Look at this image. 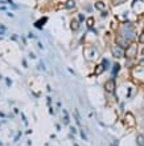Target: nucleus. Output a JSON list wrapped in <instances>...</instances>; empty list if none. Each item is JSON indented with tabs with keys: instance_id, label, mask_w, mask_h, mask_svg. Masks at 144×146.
Wrapping results in <instances>:
<instances>
[{
	"instance_id": "12",
	"label": "nucleus",
	"mask_w": 144,
	"mask_h": 146,
	"mask_svg": "<svg viewBox=\"0 0 144 146\" xmlns=\"http://www.w3.org/2000/svg\"><path fill=\"white\" fill-rule=\"evenodd\" d=\"M136 142L139 146H144V135H139L136 139Z\"/></svg>"
},
{
	"instance_id": "15",
	"label": "nucleus",
	"mask_w": 144,
	"mask_h": 146,
	"mask_svg": "<svg viewBox=\"0 0 144 146\" xmlns=\"http://www.w3.org/2000/svg\"><path fill=\"white\" fill-rule=\"evenodd\" d=\"M139 41L141 42V44H144V31L140 33V36H139Z\"/></svg>"
},
{
	"instance_id": "9",
	"label": "nucleus",
	"mask_w": 144,
	"mask_h": 146,
	"mask_svg": "<svg viewBox=\"0 0 144 146\" xmlns=\"http://www.w3.org/2000/svg\"><path fill=\"white\" fill-rule=\"evenodd\" d=\"M70 28H72V31H77L80 28V21L78 20H73L72 23H70Z\"/></svg>"
},
{
	"instance_id": "10",
	"label": "nucleus",
	"mask_w": 144,
	"mask_h": 146,
	"mask_svg": "<svg viewBox=\"0 0 144 146\" xmlns=\"http://www.w3.org/2000/svg\"><path fill=\"white\" fill-rule=\"evenodd\" d=\"M74 5H76V1H74V0H68V1H66V8H68V9L74 8Z\"/></svg>"
},
{
	"instance_id": "17",
	"label": "nucleus",
	"mask_w": 144,
	"mask_h": 146,
	"mask_svg": "<svg viewBox=\"0 0 144 146\" xmlns=\"http://www.w3.org/2000/svg\"><path fill=\"white\" fill-rule=\"evenodd\" d=\"M123 1H126V0H114L112 3H114V4H119V3H123Z\"/></svg>"
},
{
	"instance_id": "19",
	"label": "nucleus",
	"mask_w": 144,
	"mask_h": 146,
	"mask_svg": "<svg viewBox=\"0 0 144 146\" xmlns=\"http://www.w3.org/2000/svg\"><path fill=\"white\" fill-rule=\"evenodd\" d=\"M140 65H144V58H141L140 60Z\"/></svg>"
},
{
	"instance_id": "7",
	"label": "nucleus",
	"mask_w": 144,
	"mask_h": 146,
	"mask_svg": "<svg viewBox=\"0 0 144 146\" xmlns=\"http://www.w3.org/2000/svg\"><path fill=\"white\" fill-rule=\"evenodd\" d=\"M124 123H126V125H128V126H133V125H135V118L132 117V114H131V113H127V114H126Z\"/></svg>"
},
{
	"instance_id": "6",
	"label": "nucleus",
	"mask_w": 144,
	"mask_h": 146,
	"mask_svg": "<svg viewBox=\"0 0 144 146\" xmlns=\"http://www.w3.org/2000/svg\"><path fill=\"white\" fill-rule=\"evenodd\" d=\"M116 42H118V45L122 46V48H126V46L130 45V41H128V40H127V38H124L123 36L120 37V35L116 37Z\"/></svg>"
},
{
	"instance_id": "14",
	"label": "nucleus",
	"mask_w": 144,
	"mask_h": 146,
	"mask_svg": "<svg viewBox=\"0 0 144 146\" xmlns=\"http://www.w3.org/2000/svg\"><path fill=\"white\" fill-rule=\"evenodd\" d=\"M94 25V19H89L87 20V27H93Z\"/></svg>"
},
{
	"instance_id": "2",
	"label": "nucleus",
	"mask_w": 144,
	"mask_h": 146,
	"mask_svg": "<svg viewBox=\"0 0 144 146\" xmlns=\"http://www.w3.org/2000/svg\"><path fill=\"white\" fill-rule=\"evenodd\" d=\"M111 52H112V56L114 57H116V58H120V57H123L126 54V50H124V48H122V46H119L116 44V45H114L112 48H111Z\"/></svg>"
},
{
	"instance_id": "3",
	"label": "nucleus",
	"mask_w": 144,
	"mask_h": 146,
	"mask_svg": "<svg viewBox=\"0 0 144 146\" xmlns=\"http://www.w3.org/2000/svg\"><path fill=\"white\" fill-rule=\"evenodd\" d=\"M136 50H137V46H136V44H130L128 46H127V50H126V57L127 58H133L135 56H136Z\"/></svg>"
},
{
	"instance_id": "5",
	"label": "nucleus",
	"mask_w": 144,
	"mask_h": 146,
	"mask_svg": "<svg viewBox=\"0 0 144 146\" xmlns=\"http://www.w3.org/2000/svg\"><path fill=\"white\" fill-rule=\"evenodd\" d=\"M105 89H106V92H108V93H114L115 92V82H114V80H108L105 84Z\"/></svg>"
},
{
	"instance_id": "18",
	"label": "nucleus",
	"mask_w": 144,
	"mask_h": 146,
	"mask_svg": "<svg viewBox=\"0 0 144 146\" xmlns=\"http://www.w3.org/2000/svg\"><path fill=\"white\" fill-rule=\"evenodd\" d=\"M4 31H5L4 27H0V35H4Z\"/></svg>"
},
{
	"instance_id": "8",
	"label": "nucleus",
	"mask_w": 144,
	"mask_h": 146,
	"mask_svg": "<svg viewBox=\"0 0 144 146\" xmlns=\"http://www.w3.org/2000/svg\"><path fill=\"white\" fill-rule=\"evenodd\" d=\"M105 69H106V66L103 65V62L102 64H99V65L95 68V74H101V73L105 72Z\"/></svg>"
},
{
	"instance_id": "1",
	"label": "nucleus",
	"mask_w": 144,
	"mask_h": 146,
	"mask_svg": "<svg viewBox=\"0 0 144 146\" xmlns=\"http://www.w3.org/2000/svg\"><path fill=\"white\" fill-rule=\"evenodd\" d=\"M122 36L124 38H127L128 41H131V40H133L135 38V36H136V33H135V31H133V27L131 23H124L123 25H122Z\"/></svg>"
},
{
	"instance_id": "13",
	"label": "nucleus",
	"mask_w": 144,
	"mask_h": 146,
	"mask_svg": "<svg viewBox=\"0 0 144 146\" xmlns=\"http://www.w3.org/2000/svg\"><path fill=\"white\" fill-rule=\"evenodd\" d=\"M118 69H119V65H118V64H115L114 69H112V76H116V74H118Z\"/></svg>"
},
{
	"instance_id": "16",
	"label": "nucleus",
	"mask_w": 144,
	"mask_h": 146,
	"mask_svg": "<svg viewBox=\"0 0 144 146\" xmlns=\"http://www.w3.org/2000/svg\"><path fill=\"white\" fill-rule=\"evenodd\" d=\"M84 20H85V16L82 15V13H81V15L78 16V21H80V23H82V21H84Z\"/></svg>"
},
{
	"instance_id": "4",
	"label": "nucleus",
	"mask_w": 144,
	"mask_h": 146,
	"mask_svg": "<svg viewBox=\"0 0 144 146\" xmlns=\"http://www.w3.org/2000/svg\"><path fill=\"white\" fill-rule=\"evenodd\" d=\"M132 8L135 9L136 13H140L144 11V1L143 0H133L132 1Z\"/></svg>"
},
{
	"instance_id": "11",
	"label": "nucleus",
	"mask_w": 144,
	"mask_h": 146,
	"mask_svg": "<svg viewBox=\"0 0 144 146\" xmlns=\"http://www.w3.org/2000/svg\"><path fill=\"white\" fill-rule=\"evenodd\" d=\"M95 8L99 9V11H103V9H105V4H103L102 1H97V3H95Z\"/></svg>"
}]
</instances>
